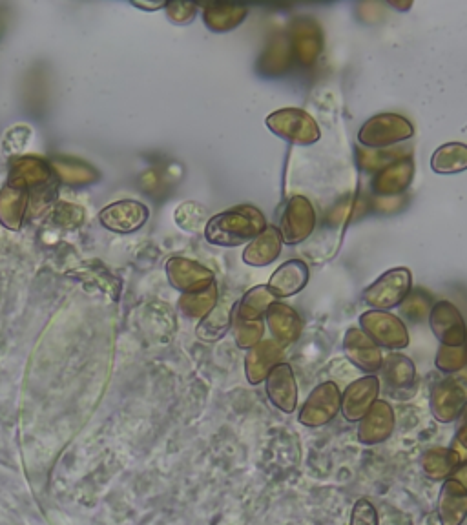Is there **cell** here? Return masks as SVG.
Returning a JSON list of instances; mask_svg holds the SVG:
<instances>
[{
	"mask_svg": "<svg viewBox=\"0 0 467 525\" xmlns=\"http://www.w3.org/2000/svg\"><path fill=\"white\" fill-rule=\"evenodd\" d=\"M267 227L258 206L236 205L208 219L205 239L214 247L236 248L256 239Z\"/></svg>",
	"mask_w": 467,
	"mask_h": 525,
	"instance_id": "cell-1",
	"label": "cell"
},
{
	"mask_svg": "<svg viewBox=\"0 0 467 525\" xmlns=\"http://www.w3.org/2000/svg\"><path fill=\"white\" fill-rule=\"evenodd\" d=\"M415 126L398 114H380L367 119L360 132H358V143L371 150H389L395 145L405 143L413 139Z\"/></svg>",
	"mask_w": 467,
	"mask_h": 525,
	"instance_id": "cell-2",
	"label": "cell"
},
{
	"mask_svg": "<svg viewBox=\"0 0 467 525\" xmlns=\"http://www.w3.org/2000/svg\"><path fill=\"white\" fill-rule=\"evenodd\" d=\"M272 134L294 146H311L322 139V130L311 114L301 108H281L265 119Z\"/></svg>",
	"mask_w": 467,
	"mask_h": 525,
	"instance_id": "cell-3",
	"label": "cell"
},
{
	"mask_svg": "<svg viewBox=\"0 0 467 525\" xmlns=\"http://www.w3.org/2000/svg\"><path fill=\"white\" fill-rule=\"evenodd\" d=\"M411 290H413L411 270L405 267L391 268L364 290L362 299L371 310L389 312L400 307Z\"/></svg>",
	"mask_w": 467,
	"mask_h": 525,
	"instance_id": "cell-4",
	"label": "cell"
},
{
	"mask_svg": "<svg viewBox=\"0 0 467 525\" xmlns=\"http://www.w3.org/2000/svg\"><path fill=\"white\" fill-rule=\"evenodd\" d=\"M360 330L387 350H402L409 345V332L404 321L384 310H367L360 316Z\"/></svg>",
	"mask_w": 467,
	"mask_h": 525,
	"instance_id": "cell-5",
	"label": "cell"
},
{
	"mask_svg": "<svg viewBox=\"0 0 467 525\" xmlns=\"http://www.w3.org/2000/svg\"><path fill=\"white\" fill-rule=\"evenodd\" d=\"M342 411V392L334 381H323L301 405L298 420L305 427H323Z\"/></svg>",
	"mask_w": 467,
	"mask_h": 525,
	"instance_id": "cell-6",
	"label": "cell"
},
{
	"mask_svg": "<svg viewBox=\"0 0 467 525\" xmlns=\"http://www.w3.org/2000/svg\"><path fill=\"white\" fill-rule=\"evenodd\" d=\"M382 383L389 398L405 402L411 400L418 391V376L413 361L400 352H391L382 363Z\"/></svg>",
	"mask_w": 467,
	"mask_h": 525,
	"instance_id": "cell-7",
	"label": "cell"
},
{
	"mask_svg": "<svg viewBox=\"0 0 467 525\" xmlns=\"http://www.w3.org/2000/svg\"><path fill=\"white\" fill-rule=\"evenodd\" d=\"M316 227V212L305 196H292L283 208L280 236L285 245H300L311 237Z\"/></svg>",
	"mask_w": 467,
	"mask_h": 525,
	"instance_id": "cell-8",
	"label": "cell"
},
{
	"mask_svg": "<svg viewBox=\"0 0 467 525\" xmlns=\"http://www.w3.org/2000/svg\"><path fill=\"white\" fill-rule=\"evenodd\" d=\"M53 177L55 174L50 163H46L41 157L26 155L11 161L8 183L26 190L30 194V205H32V194L42 196V190L46 192V188L48 190L55 188Z\"/></svg>",
	"mask_w": 467,
	"mask_h": 525,
	"instance_id": "cell-9",
	"label": "cell"
},
{
	"mask_svg": "<svg viewBox=\"0 0 467 525\" xmlns=\"http://www.w3.org/2000/svg\"><path fill=\"white\" fill-rule=\"evenodd\" d=\"M429 327L436 340L446 347H458L467 341L466 320L451 301H438L429 312Z\"/></svg>",
	"mask_w": 467,
	"mask_h": 525,
	"instance_id": "cell-10",
	"label": "cell"
},
{
	"mask_svg": "<svg viewBox=\"0 0 467 525\" xmlns=\"http://www.w3.org/2000/svg\"><path fill=\"white\" fill-rule=\"evenodd\" d=\"M413 177H415L413 155H402V157H398L395 161H391V163H387V165L373 172L371 190L376 196H400L411 186Z\"/></svg>",
	"mask_w": 467,
	"mask_h": 525,
	"instance_id": "cell-11",
	"label": "cell"
},
{
	"mask_svg": "<svg viewBox=\"0 0 467 525\" xmlns=\"http://www.w3.org/2000/svg\"><path fill=\"white\" fill-rule=\"evenodd\" d=\"M466 403V387L460 383L458 378L438 380L431 389L429 405H431L433 416L440 423L457 422V418Z\"/></svg>",
	"mask_w": 467,
	"mask_h": 525,
	"instance_id": "cell-12",
	"label": "cell"
},
{
	"mask_svg": "<svg viewBox=\"0 0 467 525\" xmlns=\"http://www.w3.org/2000/svg\"><path fill=\"white\" fill-rule=\"evenodd\" d=\"M148 216L150 212L143 203L125 199L103 208L99 221L106 230L115 234H134L139 228L145 227Z\"/></svg>",
	"mask_w": 467,
	"mask_h": 525,
	"instance_id": "cell-13",
	"label": "cell"
},
{
	"mask_svg": "<svg viewBox=\"0 0 467 525\" xmlns=\"http://www.w3.org/2000/svg\"><path fill=\"white\" fill-rule=\"evenodd\" d=\"M165 272H167L170 285L183 294L198 292L216 283L214 272L192 259L170 258L167 261Z\"/></svg>",
	"mask_w": 467,
	"mask_h": 525,
	"instance_id": "cell-14",
	"label": "cell"
},
{
	"mask_svg": "<svg viewBox=\"0 0 467 525\" xmlns=\"http://www.w3.org/2000/svg\"><path fill=\"white\" fill-rule=\"evenodd\" d=\"M380 380L374 374L354 380L342 394V414L347 422L358 423L373 407L380 394Z\"/></svg>",
	"mask_w": 467,
	"mask_h": 525,
	"instance_id": "cell-15",
	"label": "cell"
},
{
	"mask_svg": "<svg viewBox=\"0 0 467 525\" xmlns=\"http://www.w3.org/2000/svg\"><path fill=\"white\" fill-rule=\"evenodd\" d=\"M343 350H345L347 360L351 361L360 371L376 374L382 369V363H384L382 350L358 327H351L347 330L343 338Z\"/></svg>",
	"mask_w": 467,
	"mask_h": 525,
	"instance_id": "cell-16",
	"label": "cell"
},
{
	"mask_svg": "<svg viewBox=\"0 0 467 525\" xmlns=\"http://www.w3.org/2000/svg\"><path fill=\"white\" fill-rule=\"evenodd\" d=\"M265 387L270 403L278 411L292 414L298 409V381L287 361H281L280 365L270 371Z\"/></svg>",
	"mask_w": 467,
	"mask_h": 525,
	"instance_id": "cell-17",
	"label": "cell"
},
{
	"mask_svg": "<svg viewBox=\"0 0 467 525\" xmlns=\"http://www.w3.org/2000/svg\"><path fill=\"white\" fill-rule=\"evenodd\" d=\"M265 318H267L265 321H267L272 340L281 345L283 349L292 345L294 341L300 340L301 332H303V320H301L300 314L292 309L291 305L274 301L267 310Z\"/></svg>",
	"mask_w": 467,
	"mask_h": 525,
	"instance_id": "cell-18",
	"label": "cell"
},
{
	"mask_svg": "<svg viewBox=\"0 0 467 525\" xmlns=\"http://www.w3.org/2000/svg\"><path fill=\"white\" fill-rule=\"evenodd\" d=\"M395 411L385 400H376L358 422V438L367 445H378L391 438L395 431Z\"/></svg>",
	"mask_w": 467,
	"mask_h": 525,
	"instance_id": "cell-19",
	"label": "cell"
},
{
	"mask_svg": "<svg viewBox=\"0 0 467 525\" xmlns=\"http://www.w3.org/2000/svg\"><path fill=\"white\" fill-rule=\"evenodd\" d=\"M285 360V350L274 340H261L245 356V376L250 385H260L270 371Z\"/></svg>",
	"mask_w": 467,
	"mask_h": 525,
	"instance_id": "cell-20",
	"label": "cell"
},
{
	"mask_svg": "<svg viewBox=\"0 0 467 525\" xmlns=\"http://www.w3.org/2000/svg\"><path fill=\"white\" fill-rule=\"evenodd\" d=\"M311 270L301 259H289L270 276L269 289L276 298H292L307 287Z\"/></svg>",
	"mask_w": 467,
	"mask_h": 525,
	"instance_id": "cell-21",
	"label": "cell"
},
{
	"mask_svg": "<svg viewBox=\"0 0 467 525\" xmlns=\"http://www.w3.org/2000/svg\"><path fill=\"white\" fill-rule=\"evenodd\" d=\"M281 247L280 230L270 225L243 250V263L249 267H269L270 263L280 258Z\"/></svg>",
	"mask_w": 467,
	"mask_h": 525,
	"instance_id": "cell-22",
	"label": "cell"
},
{
	"mask_svg": "<svg viewBox=\"0 0 467 525\" xmlns=\"http://www.w3.org/2000/svg\"><path fill=\"white\" fill-rule=\"evenodd\" d=\"M438 516L442 525H462L467 518V491L453 478L442 485Z\"/></svg>",
	"mask_w": 467,
	"mask_h": 525,
	"instance_id": "cell-23",
	"label": "cell"
},
{
	"mask_svg": "<svg viewBox=\"0 0 467 525\" xmlns=\"http://www.w3.org/2000/svg\"><path fill=\"white\" fill-rule=\"evenodd\" d=\"M30 210V194L8 183L0 190V223L10 230H19Z\"/></svg>",
	"mask_w": 467,
	"mask_h": 525,
	"instance_id": "cell-24",
	"label": "cell"
},
{
	"mask_svg": "<svg viewBox=\"0 0 467 525\" xmlns=\"http://www.w3.org/2000/svg\"><path fill=\"white\" fill-rule=\"evenodd\" d=\"M274 301H278V298L272 294L269 285H258L250 289L249 292H245L243 298L239 299L234 309L232 323H254L263 320V316L267 314Z\"/></svg>",
	"mask_w": 467,
	"mask_h": 525,
	"instance_id": "cell-25",
	"label": "cell"
},
{
	"mask_svg": "<svg viewBox=\"0 0 467 525\" xmlns=\"http://www.w3.org/2000/svg\"><path fill=\"white\" fill-rule=\"evenodd\" d=\"M238 301H218V305L210 310L207 318L198 325V338L203 341H218L232 329V318Z\"/></svg>",
	"mask_w": 467,
	"mask_h": 525,
	"instance_id": "cell-26",
	"label": "cell"
},
{
	"mask_svg": "<svg viewBox=\"0 0 467 525\" xmlns=\"http://www.w3.org/2000/svg\"><path fill=\"white\" fill-rule=\"evenodd\" d=\"M462 456L457 449H446V447H433L422 456V469L431 480H447L457 471L462 464Z\"/></svg>",
	"mask_w": 467,
	"mask_h": 525,
	"instance_id": "cell-27",
	"label": "cell"
},
{
	"mask_svg": "<svg viewBox=\"0 0 467 525\" xmlns=\"http://www.w3.org/2000/svg\"><path fill=\"white\" fill-rule=\"evenodd\" d=\"M249 10L238 4H208L203 8V22L214 33H225L238 28L247 19Z\"/></svg>",
	"mask_w": 467,
	"mask_h": 525,
	"instance_id": "cell-28",
	"label": "cell"
},
{
	"mask_svg": "<svg viewBox=\"0 0 467 525\" xmlns=\"http://www.w3.org/2000/svg\"><path fill=\"white\" fill-rule=\"evenodd\" d=\"M431 170L438 175H457L467 170L466 143H446L431 155Z\"/></svg>",
	"mask_w": 467,
	"mask_h": 525,
	"instance_id": "cell-29",
	"label": "cell"
},
{
	"mask_svg": "<svg viewBox=\"0 0 467 525\" xmlns=\"http://www.w3.org/2000/svg\"><path fill=\"white\" fill-rule=\"evenodd\" d=\"M50 165H52L55 177L66 185H92L101 179V175L95 170L94 166L86 165L83 161L55 159Z\"/></svg>",
	"mask_w": 467,
	"mask_h": 525,
	"instance_id": "cell-30",
	"label": "cell"
},
{
	"mask_svg": "<svg viewBox=\"0 0 467 525\" xmlns=\"http://www.w3.org/2000/svg\"><path fill=\"white\" fill-rule=\"evenodd\" d=\"M218 285L212 283L207 289L183 294L179 299V309L190 320H203L210 314V310L218 305Z\"/></svg>",
	"mask_w": 467,
	"mask_h": 525,
	"instance_id": "cell-31",
	"label": "cell"
},
{
	"mask_svg": "<svg viewBox=\"0 0 467 525\" xmlns=\"http://www.w3.org/2000/svg\"><path fill=\"white\" fill-rule=\"evenodd\" d=\"M174 219H176L179 228H183L187 232H198L201 228L207 227L210 217H208L205 206L194 203V201H187V203H181L177 206Z\"/></svg>",
	"mask_w": 467,
	"mask_h": 525,
	"instance_id": "cell-32",
	"label": "cell"
},
{
	"mask_svg": "<svg viewBox=\"0 0 467 525\" xmlns=\"http://www.w3.org/2000/svg\"><path fill=\"white\" fill-rule=\"evenodd\" d=\"M435 365L444 374H457L467 367V341L458 347L442 345L436 352Z\"/></svg>",
	"mask_w": 467,
	"mask_h": 525,
	"instance_id": "cell-33",
	"label": "cell"
},
{
	"mask_svg": "<svg viewBox=\"0 0 467 525\" xmlns=\"http://www.w3.org/2000/svg\"><path fill=\"white\" fill-rule=\"evenodd\" d=\"M402 314L413 323H420L431 312V296L424 290H411L409 296L400 305Z\"/></svg>",
	"mask_w": 467,
	"mask_h": 525,
	"instance_id": "cell-34",
	"label": "cell"
},
{
	"mask_svg": "<svg viewBox=\"0 0 467 525\" xmlns=\"http://www.w3.org/2000/svg\"><path fill=\"white\" fill-rule=\"evenodd\" d=\"M232 330L239 349L249 350L263 340L265 320L254 321V323H232Z\"/></svg>",
	"mask_w": 467,
	"mask_h": 525,
	"instance_id": "cell-35",
	"label": "cell"
},
{
	"mask_svg": "<svg viewBox=\"0 0 467 525\" xmlns=\"http://www.w3.org/2000/svg\"><path fill=\"white\" fill-rule=\"evenodd\" d=\"M52 219L59 227H79L84 221V210L81 206L72 203H57L53 208Z\"/></svg>",
	"mask_w": 467,
	"mask_h": 525,
	"instance_id": "cell-36",
	"label": "cell"
},
{
	"mask_svg": "<svg viewBox=\"0 0 467 525\" xmlns=\"http://www.w3.org/2000/svg\"><path fill=\"white\" fill-rule=\"evenodd\" d=\"M30 137H32V130H30L28 126H15V128H11L10 132L6 134V137L2 139V150H4V154L11 155L21 152Z\"/></svg>",
	"mask_w": 467,
	"mask_h": 525,
	"instance_id": "cell-37",
	"label": "cell"
},
{
	"mask_svg": "<svg viewBox=\"0 0 467 525\" xmlns=\"http://www.w3.org/2000/svg\"><path fill=\"white\" fill-rule=\"evenodd\" d=\"M349 525H378V513L367 498H360L353 507Z\"/></svg>",
	"mask_w": 467,
	"mask_h": 525,
	"instance_id": "cell-38",
	"label": "cell"
},
{
	"mask_svg": "<svg viewBox=\"0 0 467 525\" xmlns=\"http://www.w3.org/2000/svg\"><path fill=\"white\" fill-rule=\"evenodd\" d=\"M168 19L176 24H188L194 21L196 13H198V4H190V2H168L167 6Z\"/></svg>",
	"mask_w": 467,
	"mask_h": 525,
	"instance_id": "cell-39",
	"label": "cell"
},
{
	"mask_svg": "<svg viewBox=\"0 0 467 525\" xmlns=\"http://www.w3.org/2000/svg\"><path fill=\"white\" fill-rule=\"evenodd\" d=\"M296 52L303 64H311L320 53V41H316L312 33H301L296 39Z\"/></svg>",
	"mask_w": 467,
	"mask_h": 525,
	"instance_id": "cell-40",
	"label": "cell"
},
{
	"mask_svg": "<svg viewBox=\"0 0 467 525\" xmlns=\"http://www.w3.org/2000/svg\"><path fill=\"white\" fill-rule=\"evenodd\" d=\"M455 443H457V451L460 453V456H462V453H467V403L457 418V438H455Z\"/></svg>",
	"mask_w": 467,
	"mask_h": 525,
	"instance_id": "cell-41",
	"label": "cell"
},
{
	"mask_svg": "<svg viewBox=\"0 0 467 525\" xmlns=\"http://www.w3.org/2000/svg\"><path fill=\"white\" fill-rule=\"evenodd\" d=\"M451 478L457 480L458 484L462 485L467 491V462L464 465H460Z\"/></svg>",
	"mask_w": 467,
	"mask_h": 525,
	"instance_id": "cell-42",
	"label": "cell"
},
{
	"mask_svg": "<svg viewBox=\"0 0 467 525\" xmlns=\"http://www.w3.org/2000/svg\"><path fill=\"white\" fill-rule=\"evenodd\" d=\"M134 6H137V8H141V10L154 11L161 10V8H165L167 4H165V2H157V4H141V2H134Z\"/></svg>",
	"mask_w": 467,
	"mask_h": 525,
	"instance_id": "cell-43",
	"label": "cell"
},
{
	"mask_svg": "<svg viewBox=\"0 0 467 525\" xmlns=\"http://www.w3.org/2000/svg\"><path fill=\"white\" fill-rule=\"evenodd\" d=\"M391 6H393V8H396V10L407 11L409 10V8H411V6H413V4L409 2V4H405V6H402V4H395V2H391Z\"/></svg>",
	"mask_w": 467,
	"mask_h": 525,
	"instance_id": "cell-44",
	"label": "cell"
},
{
	"mask_svg": "<svg viewBox=\"0 0 467 525\" xmlns=\"http://www.w3.org/2000/svg\"><path fill=\"white\" fill-rule=\"evenodd\" d=\"M0 33H2V26H0Z\"/></svg>",
	"mask_w": 467,
	"mask_h": 525,
	"instance_id": "cell-45",
	"label": "cell"
}]
</instances>
